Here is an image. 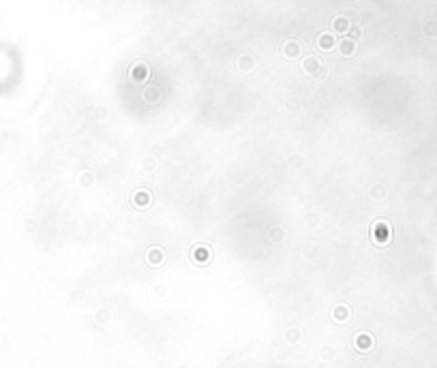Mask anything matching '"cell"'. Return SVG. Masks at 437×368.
I'll list each match as a JSON object with an SVG mask.
<instances>
[{"instance_id": "1", "label": "cell", "mask_w": 437, "mask_h": 368, "mask_svg": "<svg viewBox=\"0 0 437 368\" xmlns=\"http://www.w3.org/2000/svg\"><path fill=\"white\" fill-rule=\"evenodd\" d=\"M320 45L323 47V50H330V47H332V39H330V35H323V37H320Z\"/></svg>"}, {"instance_id": "2", "label": "cell", "mask_w": 437, "mask_h": 368, "mask_svg": "<svg viewBox=\"0 0 437 368\" xmlns=\"http://www.w3.org/2000/svg\"><path fill=\"white\" fill-rule=\"evenodd\" d=\"M334 28H337V30H345V28H347V19H345V18L334 19Z\"/></svg>"}, {"instance_id": "3", "label": "cell", "mask_w": 437, "mask_h": 368, "mask_svg": "<svg viewBox=\"0 0 437 368\" xmlns=\"http://www.w3.org/2000/svg\"><path fill=\"white\" fill-rule=\"evenodd\" d=\"M341 50H343V54H352L356 47H354V43H352V41H345L343 45H341Z\"/></svg>"}]
</instances>
